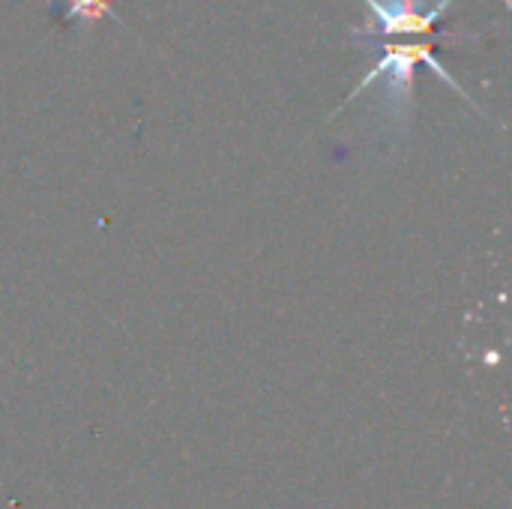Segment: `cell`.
<instances>
[{
    "instance_id": "1",
    "label": "cell",
    "mask_w": 512,
    "mask_h": 509,
    "mask_svg": "<svg viewBox=\"0 0 512 509\" xmlns=\"http://www.w3.org/2000/svg\"><path fill=\"white\" fill-rule=\"evenodd\" d=\"M117 21L114 0H60V12L54 9V21L60 27L69 24H96V21Z\"/></svg>"
}]
</instances>
